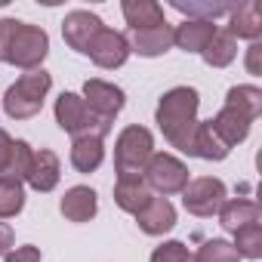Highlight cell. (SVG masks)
Returning <instances> with one entry per match:
<instances>
[{
    "label": "cell",
    "instance_id": "6da1fadb",
    "mask_svg": "<svg viewBox=\"0 0 262 262\" xmlns=\"http://www.w3.org/2000/svg\"><path fill=\"white\" fill-rule=\"evenodd\" d=\"M198 105H201V96H198L194 86H173L161 96L158 111H155L164 139L173 148L185 151V155H191L194 133H198V123H201L198 120Z\"/></svg>",
    "mask_w": 262,
    "mask_h": 262
},
{
    "label": "cell",
    "instance_id": "7a4b0ae2",
    "mask_svg": "<svg viewBox=\"0 0 262 262\" xmlns=\"http://www.w3.org/2000/svg\"><path fill=\"white\" fill-rule=\"evenodd\" d=\"M50 53V34L19 19H0V62L37 71Z\"/></svg>",
    "mask_w": 262,
    "mask_h": 262
},
{
    "label": "cell",
    "instance_id": "3957f363",
    "mask_svg": "<svg viewBox=\"0 0 262 262\" xmlns=\"http://www.w3.org/2000/svg\"><path fill=\"white\" fill-rule=\"evenodd\" d=\"M50 86H53V77H50V71H43V68L22 74V77L4 93V111H7V117H13V120H28V117H34V114L43 108V99H47Z\"/></svg>",
    "mask_w": 262,
    "mask_h": 262
},
{
    "label": "cell",
    "instance_id": "277c9868",
    "mask_svg": "<svg viewBox=\"0 0 262 262\" xmlns=\"http://www.w3.org/2000/svg\"><path fill=\"white\" fill-rule=\"evenodd\" d=\"M151 155H155L151 129H145L139 123H129L126 129H120V136L114 142V170H117V176H142Z\"/></svg>",
    "mask_w": 262,
    "mask_h": 262
},
{
    "label": "cell",
    "instance_id": "5b68a950",
    "mask_svg": "<svg viewBox=\"0 0 262 262\" xmlns=\"http://www.w3.org/2000/svg\"><path fill=\"white\" fill-rule=\"evenodd\" d=\"M56 123L65 129L68 136H74V139H80V136L105 139V136L111 133V123H108V120H99V117L86 108L83 96H77V93H62V96L56 99Z\"/></svg>",
    "mask_w": 262,
    "mask_h": 262
},
{
    "label": "cell",
    "instance_id": "8992f818",
    "mask_svg": "<svg viewBox=\"0 0 262 262\" xmlns=\"http://www.w3.org/2000/svg\"><path fill=\"white\" fill-rule=\"evenodd\" d=\"M142 179L151 191H158L161 198L167 194H182V188L188 185V167L176 158V155H167V151H155L151 161L145 164L142 170Z\"/></svg>",
    "mask_w": 262,
    "mask_h": 262
},
{
    "label": "cell",
    "instance_id": "52a82bcc",
    "mask_svg": "<svg viewBox=\"0 0 262 262\" xmlns=\"http://www.w3.org/2000/svg\"><path fill=\"white\" fill-rule=\"evenodd\" d=\"M228 201V191H225V182L216 179V176H198V179H188V185L182 188V204L191 216H201V219H210L219 213V207Z\"/></svg>",
    "mask_w": 262,
    "mask_h": 262
},
{
    "label": "cell",
    "instance_id": "ba28073f",
    "mask_svg": "<svg viewBox=\"0 0 262 262\" xmlns=\"http://www.w3.org/2000/svg\"><path fill=\"white\" fill-rule=\"evenodd\" d=\"M83 102H86V108H90L99 120L114 123V117L120 114L126 96H123V90H120L117 83H108V80L93 77V80L83 83Z\"/></svg>",
    "mask_w": 262,
    "mask_h": 262
},
{
    "label": "cell",
    "instance_id": "9c48e42d",
    "mask_svg": "<svg viewBox=\"0 0 262 262\" xmlns=\"http://www.w3.org/2000/svg\"><path fill=\"white\" fill-rule=\"evenodd\" d=\"M102 28H105V25H102V19H99L96 13H90V10H74V13H68L65 22H62V37H65V43H68L74 53H83V56H86L90 43L96 40V34H99Z\"/></svg>",
    "mask_w": 262,
    "mask_h": 262
},
{
    "label": "cell",
    "instance_id": "30bf717a",
    "mask_svg": "<svg viewBox=\"0 0 262 262\" xmlns=\"http://www.w3.org/2000/svg\"><path fill=\"white\" fill-rule=\"evenodd\" d=\"M86 56H90L99 68H105V71L120 68V65L129 59V43H126V34L111 31V28H102V31L96 34V40L90 43Z\"/></svg>",
    "mask_w": 262,
    "mask_h": 262
},
{
    "label": "cell",
    "instance_id": "8fae6325",
    "mask_svg": "<svg viewBox=\"0 0 262 262\" xmlns=\"http://www.w3.org/2000/svg\"><path fill=\"white\" fill-rule=\"evenodd\" d=\"M253 120H256V117H250L244 108H237V105L225 102V105H222V111H219L216 117H210V129H213V133H216L228 148H231V145H237V142H244V139L250 136Z\"/></svg>",
    "mask_w": 262,
    "mask_h": 262
},
{
    "label": "cell",
    "instance_id": "7c38bea8",
    "mask_svg": "<svg viewBox=\"0 0 262 262\" xmlns=\"http://www.w3.org/2000/svg\"><path fill=\"white\" fill-rule=\"evenodd\" d=\"M126 43H129V53H139V56H145V59H158V56H164L167 50H173V28L164 22V25H155V28L129 31Z\"/></svg>",
    "mask_w": 262,
    "mask_h": 262
},
{
    "label": "cell",
    "instance_id": "4fadbf2b",
    "mask_svg": "<svg viewBox=\"0 0 262 262\" xmlns=\"http://www.w3.org/2000/svg\"><path fill=\"white\" fill-rule=\"evenodd\" d=\"M59 176H62V167H59V155H56V151H50V148H40V151H34V158H31V167H28V176H25V182H28L34 191L47 194V191H53V188L59 185Z\"/></svg>",
    "mask_w": 262,
    "mask_h": 262
},
{
    "label": "cell",
    "instance_id": "5bb4252c",
    "mask_svg": "<svg viewBox=\"0 0 262 262\" xmlns=\"http://www.w3.org/2000/svg\"><path fill=\"white\" fill-rule=\"evenodd\" d=\"M155 198V191L145 185L142 176H117L114 182V204L123 210V213H139L148 207V201Z\"/></svg>",
    "mask_w": 262,
    "mask_h": 262
},
{
    "label": "cell",
    "instance_id": "9a60e30c",
    "mask_svg": "<svg viewBox=\"0 0 262 262\" xmlns=\"http://www.w3.org/2000/svg\"><path fill=\"white\" fill-rule=\"evenodd\" d=\"M234 40H259L262 34V13H259V4L256 0H247V4H237L231 7L228 13V28H225Z\"/></svg>",
    "mask_w": 262,
    "mask_h": 262
},
{
    "label": "cell",
    "instance_id": "2e32d148",
    "mask_svg": "<svg viewBox=\"0 0 262 262\" xmlns=\"http://www.w3.org/2000/svg\"><path fill=\"white\" fill-rule=\"evenodd\" d=\"M59 210H62V216L68 222H90L96 216V210H99V198H96V191L90 185H74V188L65 191Z\"/></svg>",
    "mask_w": 262,
    "mask_h": 262
},
{
    "label": "cell",
    "instance_id": "e0dca14e",
    "mask_svg": "<svg viewBox=\"0 0 262 262\" xmlns=\"http://www.w3.org/2000/svg\"><path fill=\"white\" fill-rule=\"evenodd\" d=\"M136 222L145 234H167L173 225H176V207L167 201V198H151L145 210L136 213Z\"/></svg>",
    "mask_w": 262,
    "mask_h": 262
},
{
    "label": "cell",
    "instance_id": "ac0fdd59",
    "mask_svg": "<svg viewBox=\"0 0 262 262\" xmlns=\"http://www.w3.org/2000/svg\"><path fill=\"white\" fill-rule=\"evenodd\" d=\"M219 28L213 22H201V19H185L179 28H173V47L185 50V53H204V47L213 40Z\"/></svg>",
    "mask_w": 262,
    "mask_h": 262
},
{
    "label": "cell",
    "instance_id": "d6986e66",
    "mask_svg": "<svg viewBox=\"0 0 262 262\" xmlns=\"http://www.w3.org/2000/svg\"><path fill=\"white\" fill-rule=\"evenodd\" d=\"M259 216H262V207L256 201H250V198H231V201H225L219 207V225L225 231H231V234L237 228L250 225V222H259Z\"/></svg>",
    "mask_w": 262,
    "mask_h": 262
},
{
    "label": "cell",
    "instance_id": "ffe728a7",
    "mask_svg": "<svg viewBox=\"0 0 262 262\" xmlns=\"http://www.w3.org/2000/svg\"><path fill=\"white\" fill-rule=\"evenodd\" d=\"M120 13L129 25V31H139V28H155V25H164V7L155 4V0H123L120 4Z\"/></svg>",
    "mask_w": 262,
    "mask_h": 262
},
{
    "label": "cell",
    "instance_id": "44dd1931",
    "mask_svg": "<svg viewBox=\"0 0 262 262\" xmlns=\"http://www.w3.org/2000/svg\"><path fill=\"white\" fill-rule=\"evenodd\" d=\"M105 161V139L80 136L71 142V167L77 173H96Z\"/></svg>",
    "mask_w": 262,
    "mask_h": 262
},
{
    "label": "cell",
    "instance_id": "7402d4cb",
    "mask_svg": "<svg viewBox=\"0 0 262 262\" xmlns=\"http://www.w3.org/2000/svg\"><path fill=\"white\" fill-rule=\"evenodd\" d=\"M228 145L210 129V120L198 123V133H194V145H191V158H204V161H225L228 158Z\"/></svg>",
    "mask_w": 262,
    "mask_h": 262
},
{
    "label": "cell",
    "instance_id": "603a6c76",
    "mask_svg": "<svg viewBox=\"0 0 262 262\" xmlns=\"http://www.w3.org/2000/svg\"><path fill=\"white\" fill-rule=\"evenodd\" d=\"M201 59H204L210 68H225V65H231V62L237 59V40H234L228 31H216L213 40L204 47Z\"/></svg>",
    "mask_w": 262,
    "mask_h": 262
},
{
    "label": "cell",
    "instance_id": "cb8c5ba5",
    "mask_svg": "<svg viewBox=\"0 0 262 262\" xmlns=\"http://www.w3.org/2000/svg\"><path fill=\"white\" fill-rule=\"evenodd\" d=\"M234 253L241 259H259L262 256V225L259 222H250L244 228L234 231Z\"/></svg>",
    "mask_w": 262,
    "mask_h": 262
},
{
    "label": "cell",
    "instance_id": "d4e9b609",
    "mask_svg": "<svg viewBox=\"0 0 262 262\" xmlns=\"http://www.w3.org/2000/svg\"><path fill=\"white\" fill-rule=\"evenodd\" d=\"M173 10H179L188 19H201V22H216L219 16L231 13V4H201V0H173Z\"/></svg>",
    "mask_w": 262,
    "mask_h": 262
},
{
    "label": "cell",
    "instance_id": "484cf974",
    "mask_svg": "<svg viewBox=\"0 0 262 262\" xmlns=\"http://www.w3.org/2000/svg\"><path fill=\"white\" fill-rule=\"evenodd\" d=\"M31 158H34V148L25 139H13V151H10L7 170H4V176H0V179H19V182H25L28 167H31Z\"/></svg>",
    "mask_w": 262,
    "mask_h": 262
},
{
    "label": "cell",
    "instance_id": "4316f807",
    "mask_svg": "<svg viewBox=\"0 0 262 262\" xmlns=\"http://www.w3.org/2000/svg\"><path fill=\"white\" fill-rule=\"evenodd\" d=\"M25 207V188L19 179H0V219H13Z\"/></svg>",
    "mask_w": 262,
    "mask_h": 262
},
{
    "label": "cell",
    "instance_id": "83f0119b",
    "mask_svg": "<svg viewBox=\"0 0 262 262\" xmlns=\"http://www.w3.org/2000/svg\"><path fill=\"white\" fill-rule=\"evenodd\" d=\"M225 102L244 108L250 117H259V111H262V90L259 86H250V83H241V86H231L228 90Z\"/></svg>",
    "mask_w": 262,
    "mask_h": 262
},
{
    "label": "cell",
    "instance_id": "f1b7e54d",
    "mask_svg": "<svg viewBox=\"0 0 262 262\" xmlns=\"http://www.w3.org/2000/svg\"><path fill=\"white\" fill-rule=\"evenodd\" d=\"M194 262H241V256L228 241L213 237V241H204V247L194 253Z\"/></svg>",
    "mask_w": 262,
    "mask_h": 262
},
{
    "label": "cell",
    "instance_id": "f546056e",
    "mask_svg": "<svg viewBox=\"0 0 262 262\" xmlns=\"http://www.w3.org/2000/svg\"><path fill=\"white\" fill-rule=\"evenodd\" d=\"M151 262H194V256L182 241H164L161 247H155Z\"/></svg>",
    "mask_w": 262,
    "mask_h": 262
},
{
    "label": "cell",
    "instance_id": "4dcf8cb0",
    "mask_svg": "<svg viewBox=\"0 0 262 262\" xmlns=\"http://www.w3.org/2000/svg\"><path fill=\"white\" fill-rule=\"evenodd\" d=\"M4 259L7 262H40V250L34 244H25V247H13Z\"/></svg>",
    "mask_w": 262,
    "mask_h": 262
},
{
    "label": "cell",
    "instance_id": "1f68e13d",
    "mask_svg": "<svg viewBox=\"0 0 262 262\" xmlns=\"http://www.w3.org/2000/svg\"><path fill=\"white\" fill-rule=\"evenodd\" d=\"M13 241H16V231H13V225L0 219V256H7V253L13 250Z\"/></svg>",
    "mask_w": 262,
    "mask_h": 262
},
{
    "label": "cell",
    "instance_id": "d6a6232c",
    "mask_svg": "<svg viewBox=\"0 0 262 262\" xmlns=\"http://www.w3.org/2000/svg\"><path fill=\"white\" fill-rule=\"evenodd\" d=\"M10 151H13V136L7 133V129H0V176H4V170H7Z\"/></svg>",
    "mask_w": 262,
    "mask_h": 262
},
{
    "label": "cell",
    "instance_id": "836d02e7",
    "mask_svg": "<svg viewBox=\"0 0 262 262\" xmlns=\"http://www.w3.org/2000/svg\"><path fill=\"white\" fill-rule=\"evenodd\" d=\"M259 53H262L259 40L250 43V50H247V71H250V74H259Z\"/></svg>",
    "mask_w": 262,
    "mask_h": 262
}]
</instances>
